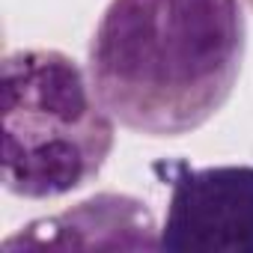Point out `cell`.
Returning <instances> with one entry per match:
<instances>
[{
  "label": "cell",
  "mask_w": 253,
  "mask_h": 253,
  "mask_svg": "<svg viewBox=\"0 0 253 253\" xmlns=\"http://www.w3.org/2000/svg\"><path fill=\"white\" fill-rule=\"evenodd\" d=\"M0 173L21 200H60L89 185L116 143V119L89 72L54 48H21L0 75Z\"/></svg>",
  "instance_id": "7a4b0ae2"
},
{
  "label": "cell",
  "mask_w": 253,
  "mask_h": 253,
  "mask_svg": "<svg viewBox=\"0 0 253 253\" xmlns=\"http://www.w3.org/2000/svg\"><path fill=\"white\" fill-rule=\"evenodd\" d=\"M152 170L170 188L158 250L253 253V164L191 167L176 158Z\"/></svg>",
  "instance_id": "3957f363"
},
{
  "label": "cell",
  "mask_w": 253,
  "mask_h": 253,
  "mask_svg": "<svg viewBox=\"0 0 253 253\" xmlns=\"http://www.w3.org/2000/svg\"><path fill=\"white\" fill-rule=\"evenodd\" d=\"M244 54L241 0H110L86 48V72L122 128L182 137L229 101Z\"/></svg>",
  "instance_id": "6da1fadb"
}]
</instances>
